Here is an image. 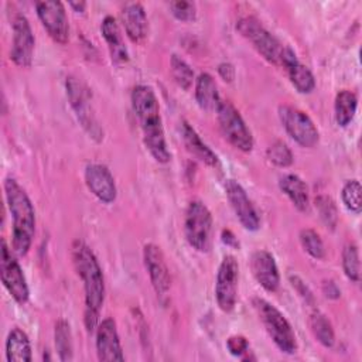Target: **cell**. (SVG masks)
I'll use <instances>...</instances> for the list:
<instances>
[{
	"instance_id": "obj_33",
	"label": "cell",
	"mask_w": 362,
	"mask_h": 362,
	"mask_svg": "<svg viewBox=\"0 0 362 362\" xmlns=\"http://www.w3.org/2000/svg\"><path fill=\"white\" fill-rule=\"evenodd\" d=\"M266 157L267 160L276 165V167H280V168H286V167H290L293 164V153L291 150L288 148V146L281 141V140H276L274 143H272L267 150H266Z\"/></svg>"
},
{
	"instance_id": "obj_1",
	"label": "cell",
	"mask_w": 362,
	"mask_h": 362,
	"mask_svg": "<svg viewBox=\"0 0 362 362\" xmlns=\"http://www.w3.org/2000/svg\"><path fill=\"white\" fill-rule=\"evenodd\" d=\"M74 267L83 283L85 313L83 321L88 332H95L99 324V313L105 300V280L99 262L92 249L83 240H74L71 246Z\"/></svg>"
},
{
	"instance_id": "obj_36",
	"label": "cell",
	"mask_w": 362,
	"mask_h": 362,
	"mask_svg": "<svg viewBox=\"0 0 362 362\" xmlns=\"http://www.w3.org/2000/svg\"><path fill=\"white\" fill-rule=\"evenodd\" d=\"M226 348L233 356L242 358L249 352V341L243 335H232L226 339Z\"/></svg>"
},
{
	"instance_id": "obj_31",
	"label": "cell",
	"mask_w": 362,
	"mask_h": 362,
	"mask_svg": "<svg viewBox=\"0 0 362 362\" xmlns=\"http://www.w3.org/2000/svg\"><path fill=\"white\" fill-rule=\"evenodd\" d=\"M341 198L345 208L354 214L362 209V187L358 180H348L341 191Z\"/></svg>"
},
{
	"instance_id": "obj_7",
	"label": "cell",
	"mask_w": 362,
	"mask_h": 362,
	"mask_svg": "<svg viewBox=\"0 0 362 362\" xmlns=\"http://www.w3.org/2000/svg\"><path fill=\"white\" fill-rule=\"evenodd\" d=\"M215 112L219 129L229 144L243 153L252 151L253 136L239 110L229 100H221Z\"/></svg>"
},
{
	"instance_id": "obj_26",
	"label": "cell",
	"mask_w": 362,
	"mask_h": 362,
	"mask_svg": "<svg viewBox=\"0 0 362 362\" xmlns=\"http://www.w3.org/2000/svg\"><path fill=\"white\" fill-rule=\"evenodd\" d=\"M358 107V98L356 93L348 89H342L335 96L334 103V115L335 122L341 127H346L355 117Z\"/></svg>"
},
{
	"instance_id": "obj_25",
	"label": "cell",
	"mask_w": 362,
	"mask_h": 362,
	"mask_svg": "<svg viewBox=\"0 0 362 362\" xmlns=\"http://www.w3.org/2000/svg\"><path fill=\"white\" fill-rule=\"evenodd\" d=\"M6 359L8 362H30L31 344L27 334L20 328H13L6 339Z\"/></svg>"
},
{
	"instance_id": "obj_15",
	"label": "cell",
	"mask_w": 362,
	"mask_h": 362,
	"mask_svg": "<svg viewBox=\"0 0 362 362\" xmlns=\"http://www.w3.org/2000/svg\"><path fill=\"white\" fill-rule=\"evenodd\" d=\"M143 262L150 277V283L156 294L161 298L165 297L171 287V276L160 246L147 243L143 247Z\"/></svg>"
},
{
	"instance_id": "obj_40",
	"label": "cell",
	"mask_w": 362,
	"mask_h": 362,
	"mask_svg": "<svg viewBox=\"0 0 362 362\" xmlns=\"http://www.w3.org/2000/svg\"><path fill=\"white\" fill-rule=\"evenodd\" d=\"M221 239H222V242H223L226 246H229V247H238V246H239V242H238L236 236H235V235L232 233V230H229V229H223V230H222Z\"/></svg>"
},
{
	"instance_id": "obj_29",
	"label": "cell",
	"mask_w": 362,
	"mask_h": 362,
	"mask_svg": "<svg viewBox=\"0 0 362 362\" xmlns=\"http://www.w3.org/2000/svg\"><path fill=\"white\" fill-rule=\"evenodd\" d=\"M170 72H171V76H173L174 82L184 90H189L192 83L195 82L192 68L188 65V62L185 59H182L177 54L171 55Z\"/></svg>"
},
{
	"instance_id": "obj_2",
	"label": "cell",
	"mask_w": 362,
	"mask_h": 362,
	"mask_svg": "<svg viewBox=\"0 0 362 362\" xmlns=\"http://www.w3.org/2000/svg\"><path fill=\"white\" fill-rule=\"evenodd\" d=\"M132 107L139 120L143 143L151 157L161 164H165L171 158V153L167 147L163 120L160 115V105L156 92L148 85H137L132 90Z\"/></svg>"
},
{
	"instance_id": "obj_39",
	"label": "cell",
	"mask_w": 362,
	"mask_h": 362,
	"mask_svg": "<svg viewBox=\"0 0 362 362\" xmlns=\"http://www.w3.org/2000/svg\"><path fill=\"white\" fill-rule=\"evenodd\" d=\"M322 293L327 298H331V300H337L341 296V291H339L338 286L332 280H325L322 283Z\"/></svg>"
},
{
	"instance_id": "obj_18",
	"label": "cell",
	"mask_w": 362,
	"mask_h": 362,
	"mask_svg": "<svg viewBox=\"0 0 362 362\" xmlns=\"http://www.w3.org/2000/svg\"><path fill=\"white\" fill-rule=\"evenodd\" d=\"M250 270L256 281L269 293L280 286V273L274 256L267 250H256L250 256Z\"/></svg>"
},
{
	"instance_id": "obj_38",
	"label": "cell",
	"mask_w": 362,
	"mask_h": 362,
	"mask_svg": "<svg viewBox=\"0 0 362 362\" xmlns=\"http://www.w3.org/2000/svg\"><path fill=\"white\" fill-rule=\"evenodd\" d=\"M218 74L225 82L230 83L235 79V66L230 62H221L218 65Z\"/></svg>"
},
{
	"instance_id": "obj_30",
	"label": "cell",
	"mask_w": 362,
	"mask_h": 362,
	"mask_svg": "<svg viewBox=\"0 0 362 362\" xmlns=\"http://www.w3.org/2000/svg\"><path fill=\"white\" fill-rule=\"evenodd\" d=\"M342 270L345 276L358 283L361 277V262H359V250L358 246L352 242L346 243L342 249Z\"/></svg>"
},
{
	"instance_id": "obj_20",
	"label": "cell",
	"mask_w": 362,
	"mask_h": 362,
	"mask_svg": "<svg viewBox=\"0 0 362 362\" xmlns=\"http://www.w3.org/2000/svg\"><path fill=\"white\" fill-rule=\"evenodd\" d=\"M281 66L286 69L291 85L300 93H311L314 90L315 78H314L313 72L298 61L296 52L290 47H287V49L283 55Z\"/></svg>"
},
{
	"instance_id": "obj_13",
	"label": "cell",
	"mask_w": 362,
	"mask_h": 362,
	"mask_svg": "<svg viewBox=\"0 0 362 362\" xmlns=\"http://www.w3.org/2000/svg\"><path fill=\"white\" fill-rule=\"evenodd\" d=\"M13 41L10 49V59L20 68H28L33 62L35 38L31 25L24 14H17L11 24Z\"/></svg>"
},
{
	"instance_id": "obj_34",
	"label": "cell",
	"mask_w": 362,
	"mask_h": 362,
	"mask_svg": "<svg viewBox=\"0 0 362 362\" xmlns=\"http://www.w3.org/2000/svg\"><path fill=\"white\" fill-rule=\"evenodd\" d=\"M300 243L303 249L314 259L320 260L325 256V246L320 235L314 229H303L300 232Z\"/></svg>"
},
{
	"instance_id": "obj_19",
	"label": "cell",
	"mask_w": 362,
	"mask_h": 362,
	"mask_svg": "<svg viewBox=\"0 0 362 362\" xmlns=\"http://www.w3.org/2000/svg\"><path fill=\"white\" fill-rule=\"evenodd\" d=\"M120 17L124 31L130 41L134 44L144 41L148 31V21L146 10L141 6V3L133 1L124 4V7L120 11Z\"/></svg>"
},
{
	"instance_id": "obj_32",
	"label": "cell",
	"mask_w": 362,
	"mask_h": 362,
	"mask_svg": "<svg viewBox=\"0 0 362 362\" xmlns=\"http://www.w3.org/2000/svg\"><path fill=\"white\" fill-rule=\"evenodd\" d=\"M314 204H315L317 212H318L322 223L327 228H329L331 230H334L338 223V209H337V205L332 201V198L328 195H318L315 198Z\"/></svg>"
},
{
	"instance_id": "obj_16",
	"label": "cell",
	"mask_w": 362,
	"mask_h": 362,
	"mask_svg": "<svg viewBox=\"0 0 362 362\" xmlns=\"http://www.w3.org/2000/svg\"><path fill=\"white\" fill-rule=\"evenodd\" d=\"M85 184L100 202L112 204L116 199V182L106 165L99 163L88 164L85 168Z\"/></svg>"
},
{
	"instance_id": "obj_24",
	"label": "cell",
	"mask_w": 362,
	"mask_h": 362,
	"mask_svg": "<svg viewBox=\"0 0 362 362\" xmlns=\"http://www.w3.org/2000/svg\"><path fill=\"white\" fill-rule=\"evenodd\" d=\"M195 100L198 106L206 112L216 110L221 98L215 79L208 74L202 72L195 79Z\"/></svg>"
},
{
	"instance_id": "obj_10",
	"label": "cell",
	"mask_w": 362,
	"mask_h": 362,
	"mask_svg": "<svg viewBox=\"0 0 362 362\" xmlns=\"http://www.w3.org/2000/svg\"><path fill=\"white\" fill-rule=\"evenodd\" d=\"M239 264L232 255H226L216 272L215 280V298L218 307L223 313H230L236 305L238 297Z\"/></svg>"
},
{
	"instance_id": "obj_22",
	"label": "cell",
	"mask_w": 362,
	"mask_h": 362,
	"mask_svg": "<svg viewBox=\"0 0 362 362\" xmlns=\"http://www.w3.org/2000/svg\"><path fill=\"white\" fill-rule=\"evenodd\" d=\"M181 130V137L182 141L187 147V150L198 158L201 163L209 165V167H216L218 165V156L202 141L199 134L195 132V129L188 123V122H181L180 126Z\"/></svg>"
},
{
	"instance_id": "obj_21",
	"label": "cell",
	"mask_w": 362,
	"mask_h": 362,
	"mask_svg": "<svg viewBox=\"0 0 362 362\" xmlns=\"http://www.w3.org/2000/svg\"><path fill=\"white\" fill-rule=\"evenodd\" d=\"M100 33L109 48L112 62L119 66L124 65L129 61V52L117 20L113 16H106L100 24Z\"/></svg>"
},
{
	"instance_id": "obj_8",
	"label": "cell",
	"mask_w": 362,
	"mask_h": 362,
	"mask_svg": "<svg viewBox=\"0 0 362 362\" xmlns=\"http://www.w3.org/2000/svg\"><path fill=\"white\" fill-rule=\"evenodd\" d=\"M279 119L286 133L301 147L311 148L320 140V133L311 117L298 107L281 105L279 107Z\"/></svg>"
},
{
	"instance_id": "obj_3",
	"label": "cell",
	"mask_w": 362,
	"mask_h": 362,
	"mask_svg": "<svg viewBox=\"0 0 362 362\" xmlns=\"http://www.w3.org/2000/svg\"><path fill=\"white\" fill-rule=\"evenodd\" d=\"M4 195L13 218L11 245L17 256H25L35 233V211L24 188L14 180H4Z\"/></svg>"
},
{
	"instance_id": "obj_23",
	"label": "cell",
	"mask_w": 362,
	"mask_h": 362,
	"mask_svg": "<svg viewBox=\"0 0 362 362\" xmlns=\"http://www.w3.org/2000/svg\"><path fill=\"white\" fill-rule=\"evenodd\" d=\"M279 188L300 211L307 212L310 208V197L307 184L296 174H286L279 180Z\"/></svg>"
},
{
	"instance_id": "obj_17",
	"label": "cell",
	"mask_w": 362,
	"mask_h": 362,
	"mask_svg": "<svg viewBox=\"0 0 362 362\" xmlns=\"http://www.w3.org/2000/svg\"><path fill=\"white\" fill-rule=\"evenodd\" d=\"M96 354L99 361H124L116 321L113 318L102 320L96 327Z\"/></svg>"
},
{
	"instance_id": "obj_35",
	"label": "cell",
	"mask_w": 362,
	"mask_h": 362,
	"mask_svg": "<svg viewBox=\"0 0 362 362\" xmlns=\"http://www.w3.org/2000/svg\"><path fill=\"white\" fill-rule=\"evenodd\" d=\"M170 13L180 21H194L197 18V6L192 1L177 0L170 1Z\"/></svg>"
},
{
	"instance_id": "obj_4",
	"label": "cell",
	"mask_w": 362,
	"mask_h": 362,
	"mask_svg": "<svg viewBox=\"0 0 362 362\" xmlns=\"http://www.w3.org/2000/svg\"><path fill=\"white\" fill-rule=\"evenodd\" d=\"M252 304L274 345L284 354H294L297 351V338L291 324L284 317V314L260 297L253 298Z\"/></svg>"
},
{
	"instance_id": "obj_5",
	"label": "cell",
	"mask_w": 362,
	"mask_h": 362,
	"mask_svg": "<svg viewBox=\"0 0 362 362\" xmlns=\"http://www.w3.org/2000/svg\"><path fill=\"white\" fill-rule=\"evenodd\" d=\"M236 30L253 45V48L267 62L276 66H281L283 55L287 49V45H283L279 38H276L269 30H266L257 18L252 16L239 18L236 23Z\"/></svg>"
},
{
	"instance_id": "obj_37",
	"label": "cell",
	"mask_w": 362,
	"mask_h": 362,
	"mask_svg": "<svg viewBox=\"0 0 362 362\" xmlns=\"http://www.w3.org/2000/svg\"><path fill=\"white\" fill-rule=\"evenodd\" d=\"M290 281H291V286L296 288V291L298 293L300 297H303V300L305 301V304H308L310 307L314 308V296L313 293L310 291V288L307 287V284L297 276H290Z\"/></svg>"
},
{
	"instance_id": "obj_6",
	"label": "cell",
	"mask_w": 362,
	"mask_h": 362,
	"mask_svg": "<svg viewBox=\"0 0 362 362\" xmlns=\"http://www.w3.org/2000/svg\"><path fill=\"white\" fill-rule=\"evenodd\" d=\"M212 215L201 201H191L185 209L184 235L188 245L199 253H206L212 246Z\"/></svg>"
},
{
	"instance_id": "obj_14",
	"label": "cell",
	"mask_w": 362,
	"mask_h": 362,
	"mask_svg": "<svg viewBox=\"0 0 362 362\" xmlns=\"http://www.w3.org/2000/svg\"><path fill=\"white\" fill-rule=\"evenodd\" d=\"M225 192L240 225L246 230H257L260 228V215L250 198L247 197L245 188L238 181L228 180L225 182Z\"/></svg>"
},
{
	"instance_id": "obj_28",
	"label": "cell",
	"mask_w": 362,
	"mask_h": 362,
	"mask_svg": "<svg viewBox=\"0 0 362 362\" xmlns=\"http://www.w3.org/2000/svg\"><path fill=\"white\" fill-rule=\"evenodd\" d=\"M55 338V349L58 352L59 361H71L74 358V346H72V334L69 322L65 320H58L54 328Z\"/></svg>"
},
{
	"instance_id": "obj_9",
	"label": "cell",
	"mask_w": 362,
	"mask_h": 362,
	"mask_svg": "<svg viewBox=\"0 0 362 362\" xmlns=\"http://www.w3.org/2000/svg\"><path fill=\"white\" fill-rule=\"evenodd\" d=\"M65 85H66V95H68L69 103L78 120L81 122L82 127L88 132V134L96 141H99L103 137V132L98 124L92 110L89 88L75 76H68Z\"/></svg>"
},
{
	"instance_id": "obj_12",
	"label": "cell",
	"mask_w": 362,
	"mask_h": 362,
	"mask_svg": "<svg viewBox=\"0 0 362 362\" xmlns=\"http://www.w3.org/2000/svg\"><path fill=\"white\" fill-rule=\"evenodd\" d=\"M35 10L48 35L58 44H66L69 40V24L64 3L58 0L37 1Z\"/></svg>"
},
{
	"instance_id": "obj_41",
	"label": "cell",
	"mask_w": 362,
	"mask_h": 362,
	"mask_svg": "<svg viewBox=\"0 0 362 362\" xmlns=\"http://www.w3.org/2000/svg\"><path fill=\"white\" fill-rule=\"evenodd\" d=\"M69 7L76 11V13H83L86 8V3L85 1H71Z\"/></svg>"
},
{
	"instance_id": "obj_11",
	"label": "cell",
	"mask_w": 362,
	"mask_h": 362,
	"mask_svg": "<svg viewBox=\"0 0 362 362\" xmlns=\"http://www.w3.org/2000/svg\"><path fill=\"white\" fill-rule=\"evenodd\" d=\"M1 283L8 291V294L14 298V301L20 305H24L28 301L30 290L25 280V276L18 264V262L13 257L11 249H8L4 239H1Z\"/></svg>"
},
{
	"instance_id": "obj_27",
	"label": "cell",
	"mask_w": 362,
	"mask_h": 362,
	"mask_svg": "<svg viewBox=\"0 0 362 362\" xmlns=\"http://www.w3.org/2000/svg\"><path fill=\"white\" fill-rule=\"evenodd\" d=\"M308 322L313 335L322 346L331 348L335 344V332L332 324L322 313H320L317 308H313V311L310 313Z\"/></svg>"
}]
</instances>
